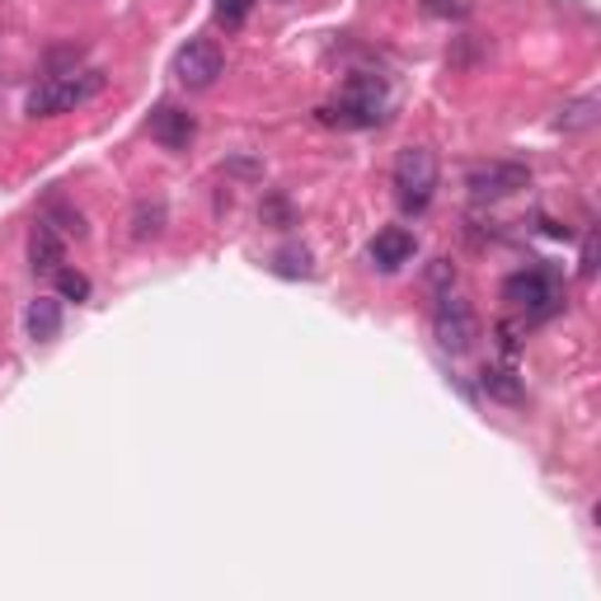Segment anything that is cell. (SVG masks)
Segmentation results:
<instances>
[{
  "mask_svg": "<svg viewBox=\"0 0 601 601\" xmlns=\"http://www.w3.org/2000/svg\"><path fill=\"white\" fill-rule=\"evenodd\" d=\"M226 71V57L216 48V38H189L184 48L174 52V75L184 90H212Z\"/></svg>",
  "mask_w": 601,
  "mask_h": 601,
  "instance_id": "5",
  "label": "cell"
},
{
  "mask_svg": "<svg viewBox=\"0 0 601 601\" xmlns=\"http://www.w3.org/2000/svg\"><path fill=\"white\" fill-rule=\"evenodd\" d=\"M597 94H583V99H573V104H564L559 109V118H554V128L559 132H588L592 123H597Z\"/></svg>",
  "mask_w": 601,
  "mask_h": 601,
  "instance_id": "13",
  "label": "cell"
},
{
  "mask_svg": "<svg viewBox=\"0 0 601 601\" xmlns=\"http://www.w3.org/2000/svg\"><path fill=\"white\" fill-rule=\"evenodd\" d=\"M437 193V155L428 146H405L395 155V197L409 216L428 212Z\"/></svg>",
  "mask_w": 601,
  "mask_h": 601,
  "instance_id": "2",
  "label": "cell"
},
{
  "mask_svg": "<svg viewBox=\"0 0 601 601\" xmlns=\"http://www.w3.org/2000/svg\"><path fill=\"white\" fill-rule=\"evenodd\" d=\"M62 264H67V245H62V235H57V226L38 222V231L29 235V268H33V273H57Z\"/></svg>",
  "mask_w": 601,
  "mask_h": 601,
  "instance_id": "11",
  "label": "cell"
},
{
  "mask_svg": "<svg viewBox=\"0 0 601 601\" xmlns=\"http://www.w3.org/2000/svg\"><path fill=\"white\" fill-rule=\"evenodd\" d=\"M52 277H57V296H62V300H75V306H80V300H90V277L80 268H57Z\"/></svg>",
  "mask_w": 601,
  "mask_h": 601,
  "instance_id": "16",
  "label": "cell"
},
{
  "mask_svg": "<svg viewBox=\"0 0 601 601\" xmlns=\"http://www.w3.org/2000/svg\"><path fill=\"white\" fill-rule=\"evenodd\" d=\"M99 90H104V75L99 71H62V75L38 80L24 99V109H29V118H57V113H71L80 104H90Z\"/></svg>",
  "mask_w": 601,
  "mask_h": 601,
  "instance_id": "1",
  "label": "cell"
},
{
  "mask_svg": "<svg viewBox=\"0 0 601 601\" xmlns=\"http://www.w3.org/2000/svg\"><path fill=\"white\" fill-rule=\"evenodd\" d=\"M414 249H418V240L405 231V226H386V231H376V240H371V264L380 268V273H395V268H405L409 258H414Z\"/></svg>",
  "mask_w": 601,
  "mask_h": 601,
  "instance_id": "9",
  "label": "cell"
},
{
  "mask_svg": "<svg viewBox=\"0 0 601 601\" xmlns=\"http://www.w3.org/2000/svg\"><path fill=\"white\" fill-rule=\"evenodd\" d=\"M264 222H273L277 231H287V226H292V207H287V197H268V203H264Z\"/></svg>",
  "mask_w": 601,
  "mask_h": 601,
  "instance_id": "19",
  "label": "cell"
},
{
  "mask_svg": "<svg viewBox=\"0 0 601 601\" xmlns=\"http://www.w3.org/2000/svg\"><path fill=\"white\" fill-rule=\"evenodd\" d=\"M165 231V203H142L132 216V240H151Z\"/></svg>",
  "mask_w": 601,
  "mask_h": 601,
  "instance_id": "15",
  "label": "cell"
},
{
  "mask_svg": "<svg viewBox=\"0 0 601 601\" xmlns=\"http://www.w3.org/2000/svg\"><path fill=\"white\" fill-rule=\"evenodd\" d=\"M503 300L512 310H527V319H546L564 306V292H559V277L550 268H522L503 283Z\"/></svg>",
  "mask_w": 601,
  "mask_h": 601,
  "instance_id": "4",
  "label": "cell"
},
{
  "mask_svg": "<svg viewBox=\"0 0 601 601\" xmlns=\"http://www.w3.org/2000/svg\"><path fill=\"white\" fill-rule=\"evenodd\" d=\"M277 277H315V258H310V249H296V245H287V249H277L273 254V264H268Z\"/></svg>",
  "mask_w": 601,
  "mask_h": 601,
  "instance_id": "14",
  "label": "cell"
},
{
  "mask_svg": "<svg viewBox=\"0 0 601 601\" xmlns=\"http://www.w3.org/2000/svg\"><path fill=\"white\" fill-rule=\"evenodd\" d=\"M24 329H29L33 344H52V338L62 334V296H38V300H29Z\"/></svg>",
  "mask_w": 601,
  "mask_h": 601,
  "instance_id": "10",
  "label": "cell"
},
{
  "mask_svg": "<svg viewBox=\"0 0 601 601\" xmlns=\"http://www.w3.org/2000/svg\"><path fill=\"white\" fill-rule=\"evenodd\" d=\"M531 174L527 165H512V160H489V165H475L466 174V189L479 197V203H493V197H508L517 189H527Z\"/></svg>",
  "mask_w": 601,
  "mask_h": 601,
  "instance_id": "7",
  "label": "cell"
},
{
  "mask_svg": "<svg viewBox=\"0 0 601 601\" xmlns=\"http://www.w3.org/2000/svg\"><path fill=\"white\" fill-rule=\"evenodd\" d=\"M592 273H597V235L583 240V277H592Z\"/></svg>",
  "mask_w": 601,
  "mask_h": 601,
  "instance_id": "20",
  "label": "cell"
},
{
  "mask_svg": "<svg viewBox=\"0 0 601 601\" xmlns=\"http://www.w3.org/2000/svg\"><path fill=\"white\" fill-rule=\"evenodd\" d=\"M380 118H386V80L376 75H353L338 109H319V123H338V128H376Z\"/></svg>",
  "mask_w": 601,
  "mask_h": 601,
  "instance_id": "3",
  "label": "cell"
},
{
  "mask_svg": "<svg viewBox=\"0 0 601 601\" xmlns=\"http://www.w3.org/2000/svg\"><path fill=\"white\" fill-rule=\"evenodd\" d=\"M249 10H254V0H216V24L235 29V24H245Z\"/></svg>",
  "mask_w": 601,
  "mask_h": 601,
  "instance_id": "17",
  "label": "cell"
},
{
  "mask_svg": "<svg viewBox=\"0 0 601 601\" xmlns=\"http://www.w3.org/2000/svg\"><path fill=\"white\" fill-rule=\"evenodd\" d=\"M283 6H287V0H283Z\"/></svg>",
  "mask_w": 601,
  "mask_h": 601,
  "instance_id": "21",
  "label": "cell"
},
{
  "mask_svg": "<svg viewBox=\"0 0 601 601\" xmlns=\"http://www.w3.org/2000/svg\"><path fill=\"white\" fill-rule=\"evenodd\" d=\"M48 222H62L67 235H85V216L71 212V207H62V203H52V207H48Z\"/></svg>",
  "mask_w": 601,
  "mask_h": 601,
  "instance_id": "18",
  "label": "cell"
},
{
  "mask_svg": "<svg viewBox=\"0 0 601 601\" xmlns=\"http://www.w3.org/2000/svg\"><path fill=\"white\" fill-rule=\"evenodd\" d=\"M151 136L165 151H189V142L197 136V123H193V113L189 109H179V104H160L151 113Z\"/></svg>",
  "mask_w": 601,
  "mask_h": 601,
  "instance_id": "8",
  "label": "cell"
},
{
  "mask_svg": "<svg viewBox=\"0 0 601 601\" xmlns=\"http://www.w3.org/2000/svg\"><path fill=\"white\" fill-rule=\"evenodd\" d=\"M479 386H485V395L498 399V405H522V399H527L522 376H517L512 367H485V371H479Z\"/></svg>",
  "mask_w": 601,
  "mask_h": 601,
  "instance_id": "12",
  "label": "cell"
},
{
  "mask_svg": "<svg viewBox=\"0 0 601 601\" xmlns=\"http://www.w3.org/2000/svg\"><path fill=\"white\" fill-rule=\"evenodd\" d=\"M432 334H437V344H442L451 357H460V353L475 348L479 319H475V310L466 306V300L447 292L442 300H437V310H432Z\"/></svg>",
  "mask_w": 601,
  "mask_h": 601,
  "instance_id": "6",
  "label": "cell"
}]
</instances>
